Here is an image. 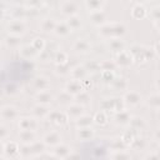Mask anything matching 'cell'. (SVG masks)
<instances>
[{
    "label": "cell",
    "instance_id": "1",
    "mask_svg": "<svg viewBox=\"0 0 160 160\" xmlns=\"http://www.w3.org/2000/svg\"><path fill=\"white\" fill-rule=\"evenodd\" d=\"M99 34L106 40L121 39L126 34V25L119 21H108L106 24L99 28Z\"/></svg>",
    "mask_w": 160,
    "mask_h": 160
},
{
    "label": "cell",
    "instance_id": "2",
    "mask_svg": "<svg viewBox=\"0 0 160 160\" xmlns=\"http://www.w3.org/2000/svg\"><path fill=\"white\" fill-rule=\"evenodd\" d=\"M128 51L131 54L134 62H146L151 60L156 54V50L142 45H132Z\"/></svg>",
    "mask_w": 160,
    "mask_h": 160
},
{
    "label": "cell",
    "instance_id": "3",
    "mask_svg": "<svg viewBox=\"0 0 160 160\" xmlns=\"http://www.w3.org/2000/svg\"><path fill=\"white\" fill-rule=\"evenodd\" d=\"M101 108H102V111H105V112H106V110H111L115 114V112L124 110L125 104H124L122 98H111V99L104 100L101 102Z\"/></svg>",
    "mask_w": 160,
    "mask_h": 160
},
{
    "label": "cell",
    "instance_id": "4",
    "mask_svg": "<svg viewBox=\"0 0 160 160\" xmlns=\"http://www.w3.org/2000/svg\"><path fill=\"white\" fill-rule=\"evenodd\" d=\"M118 69H129L132 64H134V59L131 56V54L128 50L120 51L118 54H115V59H114Z\"/></svg>",
    "mask_w": 160,
    "mask_h": 160
},
{
    "label": "cell",
    "instance_id": "5",
    "mask_svg": "<svg viewBox=\"0 0 160 160\" xmlns=\"http://www.w3.org/2000/svg\"><path fill=\"white\" fill-rule=\"evenodd\" d=\"M6 30L9 35H15V36H21L26 31V22L24 20H10Z\"/></svg>",
    "mask_w": 160,
    "mask_h": 160
},
{
    "label": "cell",
    "instance_id": "6",
    "mask_svg": "<svg viewBox=\"0 0 160 160\" xmlns=\"http://www.w3.org/2000/svg\"><path fill=\"white\" fill-rule=\"evenodd\" d=\"M51 124L56 125V126H64L69 122V118L66 115L65 111H60V110H51L46 118Z\"/></svg>",
    "mask_w": 160,
    "mask_h": 160
},
{
    "label": "cell",
    "instance_id": "7",
    "mask_svg": "<svg viewBox=\"0 0 160 160\" xmlns=\"http://www.w3.org/2000/svg\"><path fill=\"white\" fill-rule=\"evenodd\" d=\"M18 126L20 130L25 131H36L39 128V120L35 119L34 116H24L19 119Z\"/></svg>",
    "mask_w": 160,
    "mask_h": 160
},
{
    "label": "cell",
    "instance_id": "8",
    "mask_svg": "<svg viewBox=\"0 0 160 160\" xmlns=\"http://www.w3.org/2000/svg\"><path fill=\"white\" fill-rule=\"evenodd\" d=\"M122 100H124V104L125 106H138L141 104L142 101V96L139 91H135V90H128L125 91L124 96H122Z\"/></svg>",
    "mask_w": 160,
    "mask_h": 160
},
{
    "label": "cell",
    "instance_id": "9",
    "mask_svg": "<svg viewBox=\"0 0 160 160\" xmlns=\"http://www.w3.org/2000/svg\"><path fill=\"white\" fill-rule=\"evenodd\" d=\"M41 141L45 144V146L54 148V146L59 145L60 142H62V136H61V134H60L59 131H56V130H51V131L46 132V134L42 136Z\"/></svg>",
    "mask_w": 160,
    "mask_h": 160
},
{
    "label": "cell",
    "instance_id": "10",
    "mask_svg": "<svg viewBox=\"0 0 160 160\" xmlns=\"http://www.w3.org/2000/svg\"><path fill=\"white\" fill-rule=\"evenodd\" d=\"M79 9H80V4L78 1H64L61 5H60V11L62 15H65L66 18L69 16H72V15H78L79 12Z\"/></svg>",
    "mask_w": 160,
    "mask_h": 160
},
{
    "label": "cell",
    "instance_id": "11",
    "mask_svg": "<svg viewBox=\"0 0 160 160\" xmlns=\"http://www.w3.org/2000/svg\"><path fill=\"white\" fill-rule=\"evenodd\" d=\"M0 118L5 121H15L19 119V110L12 105H5L0 109Z\"/></svg>",
    "mask_w": 160,
    "mask_h": 160
},
{
    "label": "cell",
    "instance_id": "12",
    "mask_svg": "<svg viewBox=\"0 0 160 160\" xmlns=\"http://www.w3.org/2000/svg\"><path fill=\"white\" fill-rule=\"evenodd\" d=\"M65 112H66V115H68L69 119H71V120L75 121L80 116L85 115V106H82L80 104H76V102H72L71 105H69L66 108V111Z\"/></svg>",
    "mask_w": 160,
    "mask_h": 160
},
{
    "label": "cell",
    "instance_id": "13",
    "mask_svg": "<svg viewBox=\"0 0 160 160\" xmlns=\"http://www.w3.org/2000/svg\"><path fill=\"white\" fill-rule=\"evenodd\" d=\"M89 20L92 25L95 26H102L104 24L108 22V15L104 10H99V11H92L89 14Z\"/></svg>",
    "mask_w": 160,
    "mask_h": 160
},
{
    "label": "cell",
    "instance_id": "14",
    "mask_svg": "<svg viewBox=\"0 0 160 160\" xmlns=\"http://www.w3.org/2000/svg\"><path fill=\"white\" fill-rule=\"evenodd\" d=\"M70 154H71V148H70L68 144L60 142L59 145H56V146L52 148V156H55V158L59 159V160L68 159V156H69Z\"/></svg>",
    "mask_w": 160,
    "mask_h": 160
},
{
    "label": "cell",
    "instance_id": "15",
    "mask_svg": "<svg viewBox=\"0 0 160 160\" xmlns=\"http://www.w3.org/2000/svg\"><path fill=\"white\" fill-rule=\"evenodd\" d=\"M69 75L71 76L72 80L84 81V80H86V78H88V75H89V71L86 70L85 65H76V66L71 68Z\"/></svg>",
    "mask_w": 160,
    "mask_h": 160
},
{
    "label": "cell",
    "instance_id": "16",
    "mask_svg": "<svg viewBox=\"0 0 160 160\" xmlns=\"http://www.w3.org/2000/svg\"><path fill=\"white\" fill-rule=\"evenodd\" d=\"M131 116H132V115L130 114V111L126 110V109H124V110H121V111H119V112H115L112 120H114V122H115L116 125H120V126H128L129 122H130Z\"/></svg>",
    "mask_w": 160,
    "mask_h": 160
},
{
    "label": "cell",
    "instance_id": "17",
    "mask_svg": "<svg viewBox=\"0 0 160 160\" xmlns=\"http://www.w3.org/2000/svg\"><path fill=\"white\" fill-rule=\"evenodd\" d=\"M68 94L75 96L78 94H80L81 91H84V88H82V84L81 81H78V80H69L66 84H65V89H64Z\"/></svg>",
    "mask_w": 160,
    "mask_h": 160
},
{
    "label": "cell",
    "instance_id": "18",
    "mask_svg": "<svg viewBox=\"0 0 160 160\" xmlns=\"http://www.w3.org/2000/svg\"><path fill=\"white\" fill-rule=\"evenodd\" d=\"M32 88L36 90V92L39 91H44V90H49L50 89V81L46 76H36L32 80Z\"/></svg>",
    "mask_w": 160,
    "mask_h": 160
},
{
    "label": "cell",
    "instance_id": "19",
    "mask_svg": "<svg viewBox=\"0 0 160 160\" xmlns=\"http://www.w3.org/2000/svg\"><path fill=\"white\" fill-rule=\"evenodd\" d=\"M35 100H36V102L40 104V105H48V106H49V105L55 100V98H54V95H52L49 90H44V91L36 92Z\"/></svg>",
    "mask_w": 160,
    "mask_h": 160
},
{
    "label": "cell",
    "instance_id": "20",
    "mask_svg": "<svg viewBox=\"0 0 160 160\" xmlns=\"http://www.w3.org/2000/svg\"><path fill=\"white\" fill-rule=\"evenodd\" d=\"M50 111H51L50 106H48V105H40V104H36V105L32 108V110H31L32 116H34L35 119H38V120L46 119Z\"/></svg>",
    "mask_w": 160,
    "mask_h": 160
},
{
    "label": "cell",
    "instance_id": "21",
    "mask_svg": "<svg viewBox=\"0 0 160 160\" xmlns=\"http://www.w3.org/2000/svg\"><path fill=\"white\" fill-rule=\"evenodd\" d=\"M19 148H20V145L16 141H6V142H4L5 156H8L10 159L19 156Z\"/></svg>",
    "mask_w": 160,
    "mask_h": 160
},
{
    "label": "cell",
    "instance_id": "22",
    "mask_svg": "<svg viewBox=\"0 0 160 160\" xmlns=\"http://www.w3.org/2000/svg\"><path fill=\"white\" fill-rule=\"evenodd\" d=\"M106 45L115 54H118L120 51H124L125 48H126V44L122 39H109V40H106Z\"/></svg>",
    "mask_w": 160,
    "mask_h": 160
},
{
    "label": "cell",
    "instance_id": "23",
    "mask_svg": "<svg viewBox=\"0 0 160 160\" xmlns=\"http://www.w3.org/2000/svg\"><path fill=\"white\" fill-rule=\"evenodd\" d=\"M72 50L79 54H86L91 50V44L86 39H78L72 45Z\"/></svg>",
    "mask_w": 160,
    "mask_h": 160
},
{
    "label": "cell",
    "instance_id": "24",
    "mask_svg": "<svg viewBox=\"0 0 160 160\" xmlns=\"http://www.w3.org/2000/svg\"><path fill=\"white\" fill-rule=\"evenodd\" d=\"M19 52H20V56H21L22 59H25V60L34 59V58H36V56L39 55V52H38L30 44H28V45H21L20 49H19Z\"/></svg>",
    "mask_w": 160,
    "mask_h": 160
},
{
    "label": "cell",
    "instance_id": "25",
    "mask_svg": "<svg viewBox=\"0 0 160 160\" xmlns=\"http://www.w3.org/2000/svg\"><path fill=\"white\" fill-rule=\"evenodd\" d=\"M55 25H56V20L51 16H46V18L41 19L39 28L42 32H52L55 29Z\"/></svg>",
    "mask_w": 160,
    "mask_h": 160
},
{
    "label": "cell",
    "instance_id": "26",
    "mask_svg": "<svg viewBox=\"0 0 160 160\" xmlns=\"http://www.w3.org/2000/svg\"><path fill=\"white\" fill-rule=\"evenodd\" d=\"M94 136H95V130L92 129V126H90V128H81V129L76 130V138L80 141L91 140Z\"/></svg>",
    "mask_w": 160,
    "mask_h": 160
},
{
    "label": "cell",
    "instance_id": "27",
    "mask_svg": "<svg viewBox=\"0 0 160 160\" xmlns=\"http://www.w3.org/2000/svg\"><path fill=\"white\" fill-rule=\"evenodd\" d=\"M110 85H111L114 91H126L128 88H129L128 80L125 78H121V76H119V78L115 76L114 80L110 82Z\"/></svg>",
    "mask_w": 160,
    "mask_h": 160
},
{
    "label": "cell",
    "instance_id": "28",
    "mask_svg": "<svg viewBox=\"0 0 160 160\" xmlns=\"http://www.w3.org/2000/svg\"><path fill=\"white\" fill-rule=\"evenodd\" d=\"M128 126H130V129H131L134 132H138V131L142 130V129L146 126V122H145L144 118H140V116H131L130 122H129Z\"/></svg>",
    "mask_w": 160,
    "mask_h": 160
},
{
    "label": "cell",
    "instance_id": "29",
    "mask_svg": "<svg viewBox=\"0 0 160 160\" xmlns=\"http://www.w3.org/2000/svg\"><path fill=\"white\" fill-rule=\"evenodd\" d=\"M146 15H148V9L142 4L138 2V4H135L132 6V9H131V16L134 19L140 20V19H144Z\"/></svg>",
    "mask_w": 160,
    "mask_h": 160
},
{
    "label": "cell",
    "instance_id": "30",
    "mask_svg": "<svg viewBox=\"0 0 160 160\" xmlns=\"http://www.w3.org/2000/svg\"><path fill=\"white\" fill-rule=\"evenodd\" d=\"M36 140V131H19V141L21 144H31Z\"/></svg>",
    "mask_w": 160,
    "mask_h": 160
},
{
    "label": "cell",
    "instance_id": "31",
    "mask_svg": "<svg viewBox=\"0 0 160 160\" xmlns=\"http://www.w3.org/2000/svg\"><path fill=\"white\" fill-rule=\"evenodd\" d=\"M105 1L102 0H86L84 2L86 10H89L90 12L92 11H99V10H104V6H105Z\"/></svg>",
    "mask_w": 160,
    "mask_h": 160
},
{
    "label": "cell",
    "instance_id": "32",
    "mask_svg": "<svg viewBox=\"0 0 160 160\" xmlns=\"http://www.w3.org/2000/svg\"><path fill=\"white\" fill-rule=\"evenodd\" d=\"M52 32L56 36L62 38V36H68L71 32V30L69 29V26H68V24L65 21H56V25H55V29H54Z\"/></svg>",
    "mask_w": 160,
    "mask_h": 160
},
{
    "label": "cell",
    "instance_id": "33",
    "mask_svg": "<svg viewBox=\"0 0 160 160\" xmlns=\"http://www.w3.org/2000/svg\"><path fill=\"white\" fill-rule=\"evenodd\" d=\"M56 101H58L60 105L68 108L69 105H71V104L74 102V96L70 95V94H68L65 90H62V91H60V92L58 94V96H56Z\"/></svg>",
    "mask_w": 160,
    "mask_h": 160
},
{
    "label": "cell",
    "instance_id": "34",
    "mask_svg": "<svg viewBox=\"0 0 160 160\" xmlns=\"http://www.w3.org/2000/svg\"><path fill=\"white\" fill-rule=\"evenodd\" d=\"M4 42L9 49H20V46H21V36L8 35L4 39Z\"/></svg>",
    "mask_w": 160,
    "mask_h": 160
},
{
    "label": "cell",
    "instance_id": "35",
    "mask_svg": "<svg viewBox=\"0 0 160 160\" xmlns=\"http://www.w3.org/2000/svg\"><path fill=\"white\" fill-rule=\"evenodd\" d=\"M129 146H130L132 150L140 151V150H144V149L148 146V140H146L145 138H142V136H139V135H136Z\"/></svg>",
    "mask_w": 160,
    "mask_h": 160
},
{
    "label": "cell",
    "instance_id": "36",
    "mask_svg": "<svg viewBox=\"0 0 160 160\" xmlns=\"http://www.w3.org/2000/svg\"><path fill=\"white\" fill-rule=\"evenodd\" d=\"M92 124H94V121H92V116L86 115V114L82 115V116H80L79 119L75 120V126H76V129L90 128V126H92Z\"/></svg>",
    "mask_w": 160,
    "mask_h": 160
},
{
    "label": "cell",
    "instance_id": "37",
    "mask_svg": "<svg viewBox=\"0 0 160 160\" xmlns=\"http://www.w3.org/2000/svg\"><path fill=\"white\" fill-rule=\"evenodd\" d=\"M145 102H146V105H148L150 109H152V110H159V108H160V96H159V94H158V92L150 94V95L148 96V99L145 100Z\"/></svg>",
    "mask_w": 160,
    "mask_h": 160
},
{
    "label": "cell",
    "instance_id": "38",
    "mask_svg": "<svg viewBox=\"0 0 160 160\" xmlns=\"http://www.w3.org/2000/svg\"><path fill=\"white\" fill-rule=\"evenodd\" d=\"M69 26V29L71 31H76L81 28V18L79 15H72V16H69L65 21Z\"/></svg>",
    "mask_w": 160,
    "mask_h": 160
},
{
    "label": "cell",
    "instance_id": "39",
    "mask_svg": "<svg viewBox=\"0 0 160 160\" xmlns=\"http://www.w3.org/2000/svg\"><path fill=\"white\" fill-rule=\"evenodd\" d=\"M90 101H91V96H90V94H89L86 90H84V91H81L80 94H78V95L74 96V102L80 104V105H82V106L90 104Z\"/></svg>",
    "mask_w": 160,
    "mask_h": 160
},
{
    "label": "cell",
    "instance_id": "40",
    "mask_svg": "<svg viewBox=\"0 0 160 160\" xmlns=\"http://www.w3.org/2000/svg\"><path fill=\"white\" fill-rule=\"evenodd\" d=\"M30 149H31V154H32V155L39 156V155L44 154L46 146H45V144H44L42 141H40V140H35L34 142L30 144Z\"/></svg>",
    "mask_w": 160,
    "mask_h": 160
},
{
    "label": "cell",
    "instance_id": "41",
    "mask_svg": "<svg viewBox=\"0 0 160 160\" xmlns=\"http://www.w3.org/2000/svg\"><path fill=\"white\" fill-rule=\"evenodd\" d=\"M99 69L100 71H115L118 69L114 60H101L99 61Z\"/></svg>",
    "mask_w": 160,
    "mask_h": 160
},
{
    "label": "cell",
    "instance_id": "42",
    "mask_svg": "<svg viewBox=\"0 0 160 160\" xmlns=\"http://www.w3.org/2000/svg\"><path fill=\"white\" fill-rule=\"evenodd\" d=\"M109 148H110V150H111L112 152L121 151V150H125V149H126V146H125V145H124V142L121 141L120 136L111 139V141H110V144H109Z\"/></svg>",
    "mask_w": 160,
    "mask_h": 160
},
{
    "label": "cell",
    "instance_id": "43",
    "mask_svg": "<svg viewBox=\"0 0 160 160\" xmlns=\"http://www.w3.org/2000/svg\"><path fill=\"white\" fill-rule=\"evenodd\" d=\"M92 121H94V124L100 125V126L106 125V122H108V115H106V112L102 111V110L98 111V112L92 116Z\"/></svg>",
    "mask_w": 160,
    "mask_h": 160
},
{
    "label": "cell",
    "instance_id": "44",
    "mask_svg": "<svg viewBox=\"0 0 160 160\" xmlns=\"http://www.w3.org/2000/svg\"><path fill=\"white\" fill-rule=\"evenodd\" d=\"M135 136H136V132H134V131L130 129V130H125V131L120 135V139H121V141L124 142V145L128 148V146L131 144V141L134 140Z\"/></svg>",
    "mask_w": 160,
    "mask_h": 160
},
{
    "label": "cell",
    "instance_id": "45",
    "mask_svg": "<svg viewBox=\"0 0 160 160\" xmlns=\"http://www.w3.org/2000/svg\"><path fill=\"white\" fill-rule=\"evenodd\" d=\"M11 16H12V20H24L26 18V8H22V6L14 8L11 10Z\"/></svg>",
    "mask_w": 160,
    "mask_h": 160
},
{
    "label": "cell",
    "instance_id": "46",
    "mask_svg": "<svg viewBox=\"0 0 160 160\" xmlns=\"http://www.w3.org/2000/svg\"><path fill=\"white\" fill-rule=\"evenodd\" d=\"M68 60H69V56H68V54H66L65 51H62V50L56 51V52H55V55H54V62H55L56 65L66 64V62H68Z\"/></svg>",
    "mask_w": 160,
    "mask_h": 160
},
{
    "label": "cell",
    "instance_id": "47",
    "mask_svg": "<svg viewBox=\"0 0 160 160\" xmlns=\"http://www.w3.org/2000/svg\"><path fill=\"white\" fill-rule=\"evenodd\" d=\"M111 160H131V155L125 149V150H121V151L112 152L111 154Z\"/></svg>",
    "mask_w": 160,
    "mask_h": 160
},
{
    "label": "cell",
    "instance_id": "48",
    "mask_svg": "<svg viewBox=\"0 0 160 160\" xmlns=\"http://www.w3.org/2000/svg\"><path fill=\"white\" fill-rule=\"evenodd\" d=\"M39 54L45 49V46H46V42H45V40L42 39V38H35L32 41H31V44H30Z\"/></svg>",
    "mask_w": 160,
    "mask_h": 160
},
{
    "label": "cell",
    "instance_id": "49",
    "mask_svg": "<svg viewBox=\"0 0 160 160\" xmlns=\"http://www.w3.org/2000/svg\"><path fill=\"white\" fill-rule=\"evenodd\" d=\"M70 70H71V68H70L69 61H68L66 64H62V65H56V70H55V72H56L58 75L65 76V75H69V74H70Z\"/></svg>",
    "mask_w": 160,
    "mask_h": 160
},
{
    "label": "cell",
    "instance_id": "50",
    "mask_svg": "<svg viewBox=\"0 0 160 160\" xmlns=\"http://www.w3.org/2000/svg\"><path fill=\"white\" fill-rule=\"evenodd\" d=\"M19 156L21 158H30L32 156L31 154V149H30V144H21L19 148Z\"/></svg>",
    "mask_w": 160,
    "mask_h": 160
},
{
    "label": "cell",
    "instance_id": "51",
    "mask_svg": "<svg viewBox=\"0 0 160 160\" xmlns=\"http://www.w3.org/2000/svg\"><path fill=\"white\" fill-rule=\"evenodd\" d=\"M151 20L154 21L155 25H158V21H159V18H160V10H159V6H155L152 9H150V12H149Z\"/></svg>",
    "mask_w": 160,
    "mask_h": 160
},
{
    "label": "cell",
    "instance_id": "52",
    "mask_svg": "<svg viewBox=\"0 0 160 160\" xmlns=\"http://www.w3.org/2000/svg\"><path fill=\"white\" fill-rule=\"evenodd\" d=\"M101 80L104 81V82H108V84H110L112 80H114V78H115V74L112 72V71H101Z\"/></svg>",
    "mask_w": 160,
    "mask_h": 160
},
{
    "label": "cell",
    "instance_id": "53",
    "mask_svg": "<svg viewBox=\"0 0 160 160\" xmlns=\"http://www.w3.org/2000/svg\"><path fill=\"white\" fill-rule=\"evenodd\" d=\"M9 135H10V131H9L8 126H5V125L0 124V141L6 140V139L9 138Z\"/></svg>",
    "mask_w": 160,
    "mask_h": 160
},
{
    "label": "cell",
    "instance_id": "54",
    "mask_svg": "<svg viewBox=\"0 0 160 160\" xmlns=\"http://www.w3.org/2000/svg\"><path fill=\"white\" fill-rule=\"evenodd\" d=\"M144 160H160V158H159L158 151H150V152L144 158Z\"/></svg>",
    "mask_w": 160,
    "mask_h": 160
},
{
    "label": "cell",
    "instance_id": "55",
    "mask_svg": "<svg viewBox=\"0 0 160 160\" xmlns=\"http://www.w3.org/2000/svg\"><path fill=\"white\" fill-rule=\"evenodd\" d=\"M2 156H5V151H4V142H2V141H0V159H1Z\"/></svg>",
    "mask_w": 160,
    "mask_h": 160
},
{
    "label": "cell",
    "instance_id": "56",
    "mask_svg": "<svg viewBox=\"0 0 160 160\" xmlns=\"http://www.w3.org/2000/svg\"><path fill=\"white\" fill-rule=\"evenodd\" d=\"M4 16H5V10L2 8H0V20H2Z\"/></svg>",
    "mask_w": 160,
    "mask_h": 160
},
{
    "label": "cell",
    "instance_id": "57",
    "mask_svg": "<svg viewBox=\"0 0 160 160\" xmlns=\"http://www.w3.org/2000/svg\"><path fill=\"white\" fill-rule=\"evenodd\" d=\"M41 160H59V159H56L55 156H48V158H44Z\"/></svg>",
    "mask_w": 160,
    "mask_h": 160
},
{
    "label": "cell",
    "instance_id": "58",
    "mask_svg": "<svg viewBox=\"0 0 160 160\" xmlns=\"http://www.w3.org/2000/svg\"><path fill=\"white\" fill-rule=\"evenodd\" d=\"M2 160H5V159H2Z\"/></svg>",
    "mask_w": 160,
    "mask_h": 160
}]
</instances>
